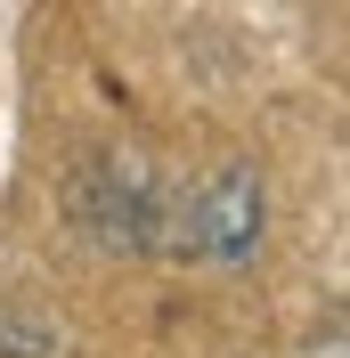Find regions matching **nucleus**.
<instances>
[{"instance_id": "nucleus-1", "label": "nucleus", "mask_w": 350, "mask_h": 358, "mask_svg": "<svg viewBox=\"0 0 350 358\" xmlns=\"http://www.w3.org/2000/svg\"><path fill=\"white\" fill-rule=\"evenodd\" d=\"M172 203L179 196L131 155H98L74 179V228L90 245H106V252H155L163 228H172Z\"/></svg>"}, {"instance_id": "nucleus-2", "label": "nucleus", "mask_w": 350, "mask_h": 358, "mask_svg": "<svg viewBox=\"0 0 350 358\" xmlns=\"http://www.w3.org/2000/svg\"><path fill=\"white\" fill-rule=\"evenodd\" d=\"M172 245L196 252V261L212 268H244L253 252H261V228H269V187L253 163H220L212 179H196L188 196L172 203Z\"/></svg>"}]
</instances>
